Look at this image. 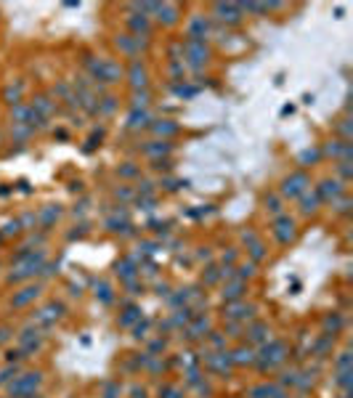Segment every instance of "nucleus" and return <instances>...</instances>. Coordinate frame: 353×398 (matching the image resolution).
I'll return each instance as SVG.
<instances>
[{"instance_id":"nucleus-1","label":"nucleus","mask_w":353,"mask_h":398,"mask_svg":"<svg viewBox=\"0 0 353 398\" xmlns=\"http://www.w3.org/2000/svg\"><path fill=\"white\" fill-rule=\"evenodd\" d=\"M181 48L186 51V56H189V64H191L194 69L202 67V64L207 61V56H210L207 45H205V43H199V40H186Z\"/></svg>"},{"instance_id":"nucleus-2","label":"nucleus","mask_w":353,"mask_h":398,"mask_svg":"<svg viewBox=\"0 0 353 398\" xmlns=\"http://www.w3.org/2000/svg\"><path fill=\"white\" fill-rule=\"evenodd\" d=\"M303 191H308V178H305V173H292L290 178H284V186H281V194L284 196H300Z\"/></svg>"},{"instance_id":"nucleus-3","label":"nucleus","mask_w":353,"mask_h":398,"mask_svg":"<svg viewBox=\"0 0 353 398\" xmlns=\"http://www.w3.org/2000/svg\"><path fill=\"white\" fill-rule=\"evenodd\" d=\"M215 16L218 21H223V24H239L242 21V11L239 6H234V3H215Z\"/></svg>"},{"instance_id":"nucleus-4","label":"nucleus","mask_w":353,"mask_h":398,"mask_svg":"<svg viewBox=\"0 0 353 398\" xmlns=\"http://www.w3.org/2000/svg\"><path fill=\"white\" fill-rule=\"evenodd\" d=\"M127 77H131L133 90H146V85H149V72H146V67L141 64V61H133V64H131V69H127Z\"/></svg>"},{"instance_id":"nucleus-5","label":"nucleus","mask_w":353,"mask_h":398,"mask_svg":"<svg viewBox=\"0 0 353 398\" xmlns=\"http://www.w3.org/2000/svg\"><path fill=\"white\" fill-rule=\"evenodd\" d=\"M114 45L120 51H125L127 56H138L141 48H146V40H141V38H133V35H122V38H117Z\"/></svg>"},{"instance_id":"nucleus-6","label":"nucleus","mask_w":353,"mask_h":398,"mask_svg":"<svg viewBox=\"0 0 353 398\" xmlns=\"http://www.w3.org/2000/svg\"><path fill=\"white\" fill-rule=\"evenodd\" d=\"M157 19L162 21V24H168L173 27L175 21H178V6H173V3H157Z\"/></svg>"},{"instance_id":"nucleus-7","label":"nucleus","mask_w":353,"mask_h":398,"mask_svg":"<svg viewBox=\"0 0 353 398\" xmlns=\"http://www.w3.org/2000/svg\"><path fill=\"white\" fill-rule=\"evenodd\" d=\"M210 32V21L205 16H197L191 19V24H189V40H199V43H205V35Z\"/></svg>"},{"instance_id":"nucleus-8","label":"nucleus","mask_w":353,"mask_h":398,"mask_svg":"<svg viewBox=\"0 0 353 398\" xmlns=\"http://www.w3.org/2000/svg\"><path fill=\"white\" fill-rule=\"evenodd\" d=\"M127 27H131L133 38L149 35V16H144V14H133V16H127Z\"/></svg>"},{"instance_id":"nucleus-9","label":"nucleus","mask_w":353,"mask_h":398,"mask_svg":"<svg viewBox=\"0 0 353 398\" xmlns=\"http://www.w3.org/2000/svg\"><path fill=\"white\" fill-rule=\"evenodd\" d=\"M170 149H173L170 141H149L144 146V154L146 157H154V159H162L165 154H170Z\"/></svg>"},{"instance_id":"nucleus-10","label":"nucleus","mask_w":353,"mask_h":398,"mask_svg":"<svg viewBox=\"0 0 353 398\" xmlns=\"http://www.w3.org/2000/svg\"><path fill=\"white\" fill-rule=\"evenodd\" d=\"M316 194H319V199H327V202H329V199L343 194V183H340V181H324L319 189H316Z\"/></svg>"},{"instance_id":"nucleus-11","label":"nucleus","mask_w":353,"mask_h":398,"mask_svg":"<svg viewBox=\"0 0 353 398\" xmlns=\"http://www.w3.org/2000/svg\"><path fill=\"white\" fill-rule=\"evenodd\" d=\"M149 122H151V117H149V112H146V109H133V112H131V117H127V127H131V130L146 127Z\"/></svg>"},{"instance_id":"nucleus-12","label":"nucleus","mask_w":353,"mask_h":398,"mask_svg":"<svg viewBox=\"0 0 353 398\" xmlns=\"http://www.w3.org/2000/svg\"><path fill=\"white\" fill-rule=\"evenodd\" d=\"M292 228H295V223H292L290 218H279V220H276V237H279L281 242H290V239H292V234H295Z\"/></svg>"},{"instance_id":"nucleus-13","label":"nucleus","mask_w":353,"mask_h":398,"mask_svg":"<svg viewBox=\"0 0 353 398\" xmlns=\"http://www.w3.org/2000/svg\"><path fill=\"white\" fill-rule=\"evenodd\" d=\"M151 130H154L157 136H175L178 133V125H175L173 120H157V122H151Z\"/></svg>"},{"instance_id":"nucleus-14","label":"nucleus","mask_w":353,"mask_h":398,"mask_svg":"<svg viewBox=\"0 0 353 398\" xmlns=\"http://www.w3.org/2000/svg\"><path fill=\"white\" fill-rule=\"evenodd\" d=\"M21 90H24V83H16V88H14V85H8V88L3 90V98H6L8 104H14V107H19V101H21Z\"/></svg>"},{"instance_id":"nucleus-15","label":"nucleus","mask_w":353,"mask_h":398,"mask_svg":"<svg viewBox=\"0 0 353 398\" xmlns=\"http://www.w3.org/2000/svg\"><path fill=\"white\" fill-rule=\"evenodd\" d=\"M300 196H303V213H313L316 205H319V194H316V191L313 194L311 191H303Z\"/></svg>"},{"instance_id":"nucleus-16","label":"nucleus","mask_w":353,"mask_h":398,"mask_svg":"<svg viewBox=\"0 0 353 398\" xmlns=\"http://www.w3.org/2000/svg\"><path fill=\"white\" fill-rule=\"evenodd\" d=\"M149 98V90H133V109H146Z\"/></svg>"},{"instance_id":"nucleus-17","label":"nucleus","mask_w":353,"mask_h":398,"mask_svg":"<svg viewBox=\"0 0 353 398\" xmlns=\"http://www.w3.org/2000/svg\"><path fill=\"white\" fill-rule=\"evenodd\" d=\"M319 157H322V149H305L303 154H300V162L305 165V162H316Z\"/></svg>"},{"instance_id":"nucleus-18","label":"nucleus","mask_w":353,"mask_h":398,"mask_svg":"<svg viewBox=\"0 0 353 398\" xmlns=\"http://www.w3.org/2000/svg\"><path fill=\"white\" fill-rule=\"evenodd\" d=\"M32 295H38V289H32V287H29V289H24V292H21V295L14 300V306H24L27 300H32Z\"/></svg>"},{"instance_id":"nucleus-19","label":"nucleus","mask_w":353,"mask_h":398,"mask_svg":"<svg viewBox=\"0 0 353 398\" xmlns=\"http://www.w3.org/2000/svg\"><path fill=\"white\" fill-rule=\"evenodd\" d=\"M237 361H239V364H244V361H247V364H250V361H252V353H250V350H244V348H242L239 353H237Z\"/></svg>"},{"instance_id":"nucleus-20","label":"nucleus","mask_w":353,"mask_h":398,"mask_svg":"<svg viewBox=\"0 0 353 398\" xmlns=\"http://www.w3.org/2000/svg\"><path fill=\"white\" fill-rule=\"evenodd\" d=\"M120 173H122V175H127V178H131V175H136L138 170L133 168V162H125V168H120Z\"/></svg>"},{"instance_id":"nucleus-21","label":"nucleus","mask_w":353,"mask_h":398,"mask_svg":"<svg viewBox=\"0 0 353 398\" xmlns=\"http://www.w3.org/2000/svg\"><path fill=\"white\" fill-rule=\"evenodd\" d=\"M337 170H340V175H343V178H348V175H350V168H348V159H343V162H340V165H337Z\"/></svg>"},{"instance_id":"nucleus-22","label":"nucleus","mask_w":353,"mask_h":398,"mask_svg":"<svg viewBox=\"0 0 353 398\" xmlns=\"http://www.w3.org/2000/svg\"><path fill=\"white\" fill-rule=\"evenodd\" d=\"M175 90H178V96H194V93H197V88H183V85L175 88Z\"/></svg>"}]
</instances>
